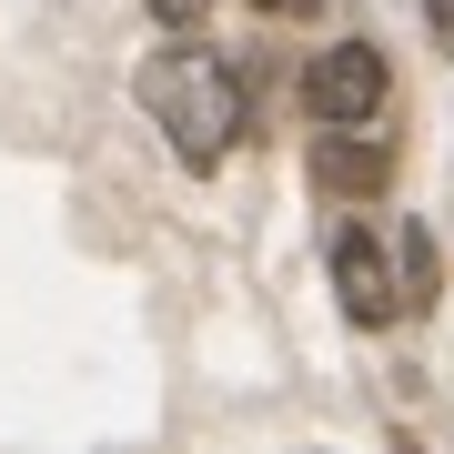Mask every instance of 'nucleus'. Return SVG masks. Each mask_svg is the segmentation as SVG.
<instances>
[{
    "label": "nucleus",
    "mask_w": 454,
    "mask_h": 454,
    "mask_svg": "<svg viewBox=\"0 0 454 454\" xmlns=\"http://www.w3.org/2000/svg\"><path fill=\"white\" fill-rule=\"evenodd\" d=\"M142 112H152V131H162L192 172H212L243 142V71H232L223 51H202V41L152 51L142 61Z\"/></svg>",
    "instance_id": "f257e3e1"
},
{
    "label": "nucleus",
    "mask_w": 454,
    "mask_h": 454,
    "mask_svg": "<svg viewBox=\"0 0 454 454\" xmlns=\"http://www.w3.org/2000/svg\"><path fill=\"white\" fill-rule=\"evenodd\" d=\"M333 293L354 324H404V313L434 303V243L424 223H384V212L354 202V223L333 232Z\"/></svg>",
    "instance_id": "f03ea898"
},
{
    "label": "nucleus",
    "mask_w": 454,
    "mask_h": 454,
    "mask_svg": "<svg viewBox=\"0 0 454 454\" xmlns=\"http://www.w3.org/2000/svg\"><path fill=\"white\" fill-rule=\"evenodd\" d=\"M303 112H313V121H384V112H394V71H384V51H373V41H333V51H313V71H303Z\"/></svg>",
    "instance_id": "7ed1b4c3"
},
{
    "label": "nucleus",
    "mask_w": 454,
    "mask_h": 454,
    "mask_svg": "<svg viewBox=\"0 0 454 454\" xmlns=\"http://www.w3.org/2000/svg\"><path fill=\"white\" fill-rule=\"evenodd\" d=\"M313 182L354 212V202H373L394 182V142H384V121H324V142H313Z\"/></svg>",
    "instance_id": "20e7f679"
},
{
    "label": "nucleus",
    "mask_w": 454,
    "mask_h": 454,
    "mask_svg": "<svg viewBox=\"0 0 454 454\" xmlns=\"http://www.w3.org/2000/svg\"><path fill=\"white\" fill-rule=\"evenodd\" d=\"M142 11H152V20H172V31H182V20H202V0H142Z\"/></svg>",
    "instance_id": "39448f33"
},
{
    "label": "nucleus",
    "mask_w": 454,
    "mask_h": 454,
    "mask_svg": "<svg viewBox=\"0 0 454 454\" xmlns=\"http://www.w3.org/2000/svg\"><path fill=\"white\" fill-rule=\"evenodd\" d=\"M424 20L444 31V51H454V0H424Z\"/></svg>",
    "instance_id": "423d86ee"
},
{
    "label": "nucleus",
    "mask_w": 454,
    "mask_h": 454,
    "mask_svg": "<svg viewBox=\"0 0 454 454\" xmlns=\"http://www.w3.org/2000/svg\"><path fill=\"white\" fill-rule=\"evenodd\" d=\"M253 11H273V20H303V11H313V0H253Z\"/></svg>",
    "instance_id": "0eeeda50"
}]
</instances>
